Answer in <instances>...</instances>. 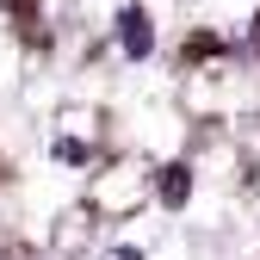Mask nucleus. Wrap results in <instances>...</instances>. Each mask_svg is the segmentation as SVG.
<instances>
[{
	"instance_id": "f257e3e1",
	"label": "nucleus",
	"mask_w": 260,
	"mask_h": 260,
	"mask_svg": "<svg viewBox=\"0 0 260 260\" xmlns=\"http://www.w3.org/2000/svg\"><path fill=\"white\" fill-rule=\"evenodd\" d=\"M155 192V174L149 161H118V168L100 174V186H93V211H112V217H130L143 199Z\"/></svg>"
},
{
	"instance_id": "f03ea898",
	"label": "nucleus",
	"mask_w": 260,
	"mask_h": 260,
	"mask_svg": "<svg viewBox=\"0 0 260 260\" xmlns=\"http://www.w3.org/2000/svg\"><path fill=\"white\" fill-rule=\"evenodd\" d=\"M50 155L69 161V168H87V161L100 155V112H87V106L62 112L56 130H50Z\"/></svg>"
},
{
	"instance_id": "7ed1b4c3",
	"label": "nucleus",
	"mask_w": 260,
	"mask_h": 260,
	"mask_svg": "<svg viewBox=\"0 0 260 260\" xmlns=\"http://www.w3.org/2000/svg\"><path fill=\"white\" fill-rule=\"evenodd\" d=\"M93 242V205H75V211H62L56 217V254L69 260V254H81Z\"/></svg>"
},
{
	"instance_id": "20e7f679",
	"label": "nucleus",
	"mask_w": 260,
	"mask_h": 260,
	"mask_svg": "<svg viewBox=\"0 0 260 260\" xmlns=\"http://www.w3.org/2000/svg\"><path fill=\"white\" fill-rule=\"evenodd\" d=\"M118 44H124V56H149L155 50V31H149V13L143 7H124L118 13Z\"/></svg>"
},
{
	"instance_id": "39448f33",
	"label": "nucleus",
	"mask_w": 260,
	"mask_h": 260,
	"mask_svg": "<svg viewBox=\"0 0 260 260\" xmlns=\"http://www.w3.org/2000/svg\"><path fill=\"white\" fill-rule=\"evenodd\" d=\"M155 192H161V205H174V211H180V205L192 199V174H186V168H161Z\"/></svg>"
},
{
	"instance_id": "423d86ee",
	"label": "nucleus",
	"mask_w": 260,
	"mask_h": 260,
	"mask_svg": "<svg viewBox=\"0 0 260 260\" xmlns=\"http://www.w3.org/2000/svg\"><path fill=\"white\" fill-rule=\"evenodd\" d=\"M236 143H242V155H248V168H254V174H260V112H254V118H242V124H236Z\"/></svg>"
},
{
	"instance_id": "0eeeda50",
	"label": "nucleus",
	"mask_w": 260,
	"mask_h": 260,
	"mask_svg": "<svg viewBox=\"0 0 260 260\" xmlns=\"http://www.w3.org/2000/svg\"><path fill=\"white\" fill-rule=\"evenodd\" d=\"M100 260H143V248H124V242H118V248H106Z\"/></svg>"
},
{
	"instance_id": "6e6552de",
	"label": "nucleus",
	"mask_w": 260,
	"mask_h": 260,
	"mask_svg": "<svg viewBox=\"0 0 260 260\" xmlns=\"http://www.w3.org/2000/svg\"><path fill=\"white\" fill-rule=\"evenodd\" d=\"M7 260H31V254H7Z\"/></svg>"
}]
</instances>
